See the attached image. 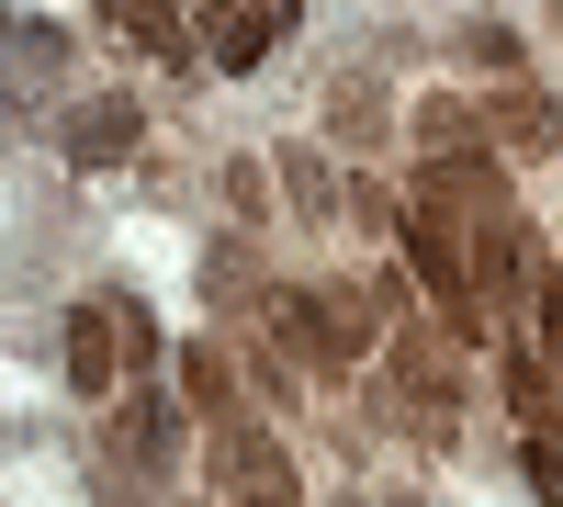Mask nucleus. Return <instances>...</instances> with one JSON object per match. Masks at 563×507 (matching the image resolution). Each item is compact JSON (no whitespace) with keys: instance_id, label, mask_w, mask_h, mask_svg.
<instances>
[{"instance_id":"f257e3e1","label":"nucleus","mask_w":563,"mask_h":507,"mask_svg":"<svg viewBox=\"0 0 563 507\" xmlns=\"http://www.w3.org/2000/svg\"><path fill=\"white\" fill-rule=\"evenodd\" d=\"M271 316L294 328V350L316 361V373H350V361L372 350V283H271Z\"/></svg>"},{"instance_id":"f03ea898","label":"nucleus","mask_w":563,"mask_h":507,"mask_svg":"<svg viewBox=\"0 0 563 507\" xmlns=\"http://www.w3.org/2000/svg\"><path fill=\"white\" fill-rule=\"evenodd\" d=\"M474 305L496 316V339H507V328H530V305H541V249H530V225H519V214H496L485 238H474Z\"/></svg>"},{"instance_id":"7ed1b4c3","label":"nucleus","mask_w":563,"mask_h":507,"mask_svg":"<svg viewBox=\"0 0 563 507\" xmlns=\"http://www.w3.org/2000/svg\"><path fill=\"white\" fill-rule=\"evenodd\" d=\"M57 361H68V395H79V406H102L113 384H135V373H124V305H113V294H79V305L57 316Z\"/></svg>"},{"instance_id":"20e7f679","label":"nucleus","mask_w":563,"mask_h":507,"mask_svg":"<svg viewBox=\"0 0 563 507\" xmlns=\"http://www.w3.org/2000/svg\"><path fill=\"white\" fill-rule=\"evenodd\" d=\"M214 485L238 496V507H305V496H294V451H282L271 429H249V418L214 429Z\"/></svg>"},{"instance_id":"39448f33","label":"nucleus","mask_w":563,"mask_h":507,"mask_svg":"<svg viewBox=\"0 0 563 507\" xmlns=\"http://www.w3.org/2000/svg\"><path fill=\"white\" fill-rule=\"evenodd\" d=\"M135 147H147V113H135L124 90H90V102L57 113V158L68 169H124Z\"/></svg>"},{"instance_id":"423d86ee","label":"nucleus","mask_w":563,"mask_h":507,"mask_svg":"<svg viewBox=\"0 0 563 507\" xmlns=\"http://www.w3.org/2000/svg\"><path fill=\"white\" fill-rule=\"evenodd\" d=\"M192 23H203V68L249 79V68H260V57H271V45L294 34L305 12H294V0H225V12H192Z\"/></svg>"},{"instance_id":"0eeeda50","label":"nucleus","mask_w":563,"mask_h":507,"mask_svg":"<svg viewBox=\"0 0 563 507\" xmlns=\"http://www.w3.org/2000/svg\"><path fill=\"white\" fill-rule=\"evenodd\" d=\"M485 135H496V158H563V102L530 90V79H507L485 102Z\"/></svg>"},{"instance_id":"6e6552de","label":"nucleus","mask_w":563,"mask_h":507,"mask_svg":"<svg viewBox=\"0 0 563 507\" xmlns=\"http://www.w3.org/2000/svg\"><path fill=\"white\" fill-rule=\"evenodd\" d=\"M135 57H158V68H203V34H192V12H169V0H113L102 12Z\"/></svg>"},{"instance_id":"1a4fd4ad","label":"nucleus","mask_w":563,"mask_h":507,"mask_svg":"<svg viewBox=\"0 0 563 507\" xmlns=\"http://www.w3.org/2000/svg\"><path fill=\"white\" fill-rule=\"evenodd\" d=\"M496 384H507V406H519L530 429H552V418H563V373L530 350V328H507V339H496Z\"/></svg>"},{"instance_id":"9d476101","label":"nucleus","mask_w":563,"mask_h":507,"mask_svg":"<svg viewBox=\"0 0 563 507\" xmlns=\"http://www.w3.org/2000/svg\"><path fill=\"white\" fill-rule=\"evenodd\" d=\"M417 192L474 203V214L496 225V214H507V158H485V147H474V158H417Z\"/></svg>"},{"instance_id":"9b49d317","label":"nucleus","mask_w":563,"mask_h":507,"mask_svg":"<svg viewBox=\"0 0 563 507\" xmlns=\"http://www.w3.org/2000/svg\"><path fill=\"white\" fill-rule=\"evenodd\" d=\"M395 384L429 406V418H451V406H462V361H451L440 339H417V328H406V339H395Z\"/></svg>"},{"instance_id":"f8f14e48","label":"nucleus","mask_w":563,"mask_h":507,"mask_svg":"<svg viewBox=\"0 0 563 507\" xmlns=\"http://www.w3.org/2000/svg\"><path fill=\"white\" fill-rule=\"evenodd\" d=\"M316 113L339 124V147H384V79H372V68H339Z\"/></svg>"},{"instance_id":"ddd939ff","label":"nucleus","mask_w":563,"mask_h":507,"mask_svg":"<svg viewBox=\"0 0 563 507\" xmlns=\"http://www.w3.org/2000/svg\"><path fill=\"white\" fill-rule=\"evenodd\" d=\"M271 180H282V192H294V214H316V225H327V214H350V203H339V180H327V147H316V135H294V147L271 158Z\"/></svg>"},{"instance_id":"4468645a","label":"nucleus","mask_w":563,"mask_h":507,"mask_svg":"<svg viewBox=\"0 0 563 507\" xmlns=\"http://www.w3.org/2000/svg\"><path fill=\"white\" fill-rule=\"evenodd\" d=\"M474 135H485L474 102H451V90H429V102H417V147H429V158H474Z\"/></svg>"},{"instance_id":"2eb2a0df","label":"nucleus","mask_w":563,"mask_h":507,"mask_svg":"<svg viewBox=\"0 0 563 507\" xmlns=\"http://www.w3.org/2000/svg\"><path fill=\"white\" fill-rule=\"evenodd\" d=\"M45 68H68V23L12 12V79H23V102H34V79H45Z\"/></svg>"},{"instance_id":"dca6fc26","label":"nucleus","mask_w":563,"mask_h":507,"mask_svg":"<svg viewBox=\"0 0 563 507\" xmlns=\"http://www.w3.org/2000/svg\"><path fill=\"white\" fill-rule=\"evenodd\" d=\"M113 305H124V373H135V395H147V384H158V361H169V339H158V316L135 305V294H113Z\"/></svg>"},{"instance_id":"f3484780","label":"nucleus","mask_w":563,"mask_h":507,"mask_svg":"<svg viewBox=\"0 0 563 507\" xmlns=\"http://www.w3.org/2000/svg\"><path fill=\"white\" fill-rule=\"evenodd\" d=\"M180 373H192V406H203V418H214V429H225V395H238V361H225V350H214V339H203V350H192V361H180Z\"/></svg>"},{"instance_id":"a211bd4d","label":"nucleus","mask_w":563,"mask_h":507,"mask_svg":"<svg viewBox=\"0 0 563 507\" xmlns=\"http://www.w3.org/2000/svg\"><path fill=\"white\" fill-rule=\"evenodd\" d=\"M519 474H530L541 507H563V440H552V429H519Z\"/></svg>"},{"instance_id":"6ab92c4d","label":"nucleus","mask_w":563,"mask_h":507,"mask_svg":"<svg viewBox=\"0 0 563 507\" xmlns=\"http://www.w3.org/2000/svg\"><path fill=\"white\" fill-rule=\"evenodd\" d=\"M225 203H238V225H260L271 214V169L260 158H225Z\"/></svg>"},{"instance_id":"aec40b11","label":"nucleus","mask_w":563,"mask_h":507,"mask_svg":"<svg viewBox=\"0 0 563 507\" xmlns=\"http://www.w3.org/2000/svg\"><path fill=\"white\" fill-rule=\"evenodd\" d=\"M530 328H541V361L563 373V271H541V305H530Z\"/></svg>"},{"instance_id":"412c9836","label":"nucleus","mask_w":563,"mask_h":507,"mask_svg":"<svg viewBox=\"0 0 563 507\" xmlns=\"http://www.w3.org/2000/svg\"><path fill=\"white\" fill-rule=\"evenodd\" d=\"M462 57H485V68H519V34H496V23H462Z\"/></svg>"},{"instance_id":"4be33fe9","label":"nucleus","mask_w":563,"mask_h":507,"mask_svg":"<svg viewBox=\"0 0 563 507\" xmlns=\"http://www.w3.org/2000/svg\"><path fill=\"white\" fill-rule=\"evenodd\" d=\"M238 283H249V260H238V249H203V294L238 305Z\"/></svg>"},{"instance_id":"5701e85b","label":"nucleus","mask_w":563,"mask_h":507,"mask_svg":"<svg viewBox=\"0 0 563 507\" xmlns=\"http://www.w3.org/2000/svg\"><path fill=\"white\" fill-rule=\"evenodd\" d=\"M395 507H429V496H395Z\"/></svg>"},{"instance_id":"b1692460","label":"nucleus","mask_w":563,"mask_h":507,"mask_svg":"<svg viewBox=\"0 0 563 507\" xmlns=\"http://www.w3.org/2000/svg\"><path fill=\"white\" fill-rule=\"evenodd\" d=\"M552 23H563V12H552Z\"/></svg>"}]
</instances>
